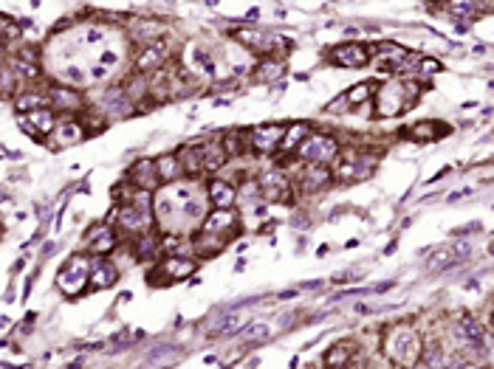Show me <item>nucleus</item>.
Returning <instances> with one entry per match:
<instances>
[{"mask_svg": "<svg viewBox=\"0 0 494 369\" xmlns=\"http://www.w3.org/2000/svg\"><path fill=\"white\" fill-rule=\"evenodd\" d=\"M421 350L424 347H421L418 333H415L412 327H407V324H396V327H390L384 333V353H387V358L393 361V364H398V366H404V369L418 364Z\"/></svg>", "mask_w": 494, "mask_h": 369, "instance_id": "obj_1", "label": "nucleus"}, {"mask_svg": "<svg viewBox=\"0 0 494 369\" xmlns=\"http://www.w3.org/2000/svg\"><path fill=\"white\" fill-rule=\"evenodd\" d=\"M91 257H82V254H76V257H68V262L63 265L60 276H57V285H60V291H65L68 296H76V294H82L88 291V276H91Z\"/></svg>", "mask_w": 494, "mask_h": 369, "instance_id": "obj_2", "label": "nucleus"}, {"mask_svg": "<svg viewBox=\"0 0 494 369\" xmlns=\"http://www.w3.org/2000/svg\"><path fill=\"white\" fill-rule=\"evenodd\" d=\"M415 93V85L412 82H390L379 91V108L376 113L384 116V119H393V116H401L404 110H409L412 104L407 102L409 96Z\"/></svg>", "mask_w": 494, "mask_h": 369, "instance_id": "obj_3", "label": "nucleus"}, {"mask_svg": "<svg viewBox=\"0 0 494 369\" xmlns=\"http://www.w3.org/2000/svg\"><path fill=\"white\" fill-rule=\"evenodd\" d=\"M300 158H305L308 164H330L336 161V155H339V141L330 139V136H308L297 150H294Z\"/></svg>", "mask_w": 494, "mask_h": 369, "instance_id": "obj_4", "label": "nucleus"}, {"mask_svg": "<svg viewBox=\"0 0 494 369\" xmlns=\"http://www.w3.org/2000/svg\"><path fill=\"white\" fill-rule=\"evenodd\" d=\"M282 136H285V124H260L246 136V144L254 152H274L280 150Z\"/></svg>", "mask_w": 494, "mask_h": 369, "instance_id": "obj_5", "label": "nucleus"}, {"mask_svg": "<svg viewBox=\"0 0 494 369\" xmlns=\"http://www.w3.org/2000/svg\"><path fill=\"white\" fill-rule=\"evenodd\" d=\"M238 231V215L232 209H215L203 217L201 223V234H215V237H229Z\"/></svg>", "mask_w": 494, "mask_h": 369, "instance_id": "obj_6", "label": "nucleus"}, {"mask_svg": "<svg viewBox=\"0 0 494 369\" xmlns=\"http://www.w3.org/2000/svg\"><path fill=\"white\" fill-rule=\"evenodd\" d=\"M330 60L342 68H365L370 62V54H368V45L361 43H342L330 51Z\"/></svg>", "mask_w": 494, "mask_h": 369, "instance_id": "obj_7", "label": "nucleus"}, {"mask_svg": "<svg viewBox=\"0 0 494 369\" xmlns=\"http://www.w3.org/2000/svg\"><path fill=\"white\" fill-rule=\"evenodd\" d=\"M119 226L124 228V231H144L147 226H150V209L142 203V206H136V198L133 200H127L122 209H119Z\"/></svg>", "mask_w": 494, "mask_h": 369, "instance_id": "obj_8", "label": "nucleus"}, {"mask_svg": "<svg viewBox=\"0 0 494 369\" xmlns=\"http://www.w3.org/2000/svg\"><path fill=\"white\" fill-rule=\"evenodd\" d=\"M116 279H119V271H116L113 262H108V259H93L91 262V276H88L91 291H105V287L116 285Z\"/></svg>", "mask_w": 494, "mask_h": 369, "instance_id": "obj_9", "label": "nucleus"}, {"mask_svg": "<svg viewBox=\"0 0 494 369\" xmlns=\"http://www.w3.org/2000/svg\"><path fill=\"white\" fill-rule=\"evenodd\" d=\"M330 180H333V175H330L328 167H322V164H308V167H302V175H300V189H302V192L325 189Z\"/></svg>", "mask_w": 494, "mask_h": 369, "instance_id": "obj_10", "label": "nucleus"}, {"mask_svg": "<svg viewBox=\"0 0 494 369\" xmlns=\"http://www.w3.org/2000/svg\"><path fill=\"white\" fill-rule=\"evenodd\" d=\"M155 274H161L167 282H178V279L195 274V259H187V257H167Z\"/></svg>", "mask_w": 494, "mask_h": 369, "instance_id": "obj_11", "label": "nucleus"}, {"mask_svg": "<svg viewBox=\"0 0 494 369\" xmlns=\"http://www.w3.org/2000/svg\"><path fill=\"white\" fill-rule=\"evenodd\" d=\"M82 136H85V127L80 121L68 119V121H57L54 133H51L48 139H51V144H54V147H71L76 141H82Z\"/></svg>", "mask_w": 494, "mask_h": 369, "instance_id": "obj_12", "label": "nucleus"}, {"mask_svg": "<svg viewBox=\"0 0 494 369\" xmlns=\"http://www.w3.org/2000/svg\"><path fill=\"white\" fill-rule=\"evenodd\" d=\"M206 200H210L215 209H232L238 200V189L226 180H212L210 187H206Z\"/></svg>", "mask_w": 494, "mask_h": 369, "instance_id": "obj_13", "label": "nucleus"}, {"mask_svg": "<svg viewBox=\"0 0 494 369\" xmlns=\"http://www.w3.org/2000/svg\"><path fill=\"white\" fill-rule=\"evenodd\" d=\"M23 119H25V124H29V127L34 130V133H37V139H40V141H43L45 136L54 133V127H57V116H54V110H51V108L32 110V113H25Z\"/></svg>", "mask_w": 494, "mask_h": 369, "instance_id": "obj_14", "label": "nucleus"}, {"mask_svg": "<svg viewBox=\"0 0 494 369\" xmlns=\"http://www.w3.org/2000/svg\"><path fill=\"white\" fill-rule=\"evenodd\" d=\"M130 178H133V187L142 189V192H153V189L161 187L159 175H155V161H139V164H133V169H130Z\"/></svg>", "mask_w": 494, "mask_h": 369, "instance_id": "obj_15", "label": "nucleus"}, {"mask_svg": "<svg viewBox=\"0 0 494 369\" xmlns=\"http://www.w3.org/2000/svg\"><path fill=\"white\" fill-rule=\"evenodd\" d=\"M88 246H91V254H108L116 248V231L108 228V223L96 226L93 231H88Z\"/></svg>", "mask_w": 494, "mask_h": 369, "instance_id": "obj_16", "label": "nucleus"}, {"mask_svg": "<svg viewBox=\"0 0 494 369\" xmlns=\"http://www.w3.org/2000/svg\"><path fill=\"white\" fill-rule=\"evenodd\" d=\"M226 150H223V141H206L201 147V161H203V169L206 172H215L226 164Z\"/></svg>", "mask_w": 494, "mask_h": 369, "instance_id": "obj_17", "label": "nucleus"}, {"mask_svg": "<svg viewBox=\"0 0 494 369\" xmlns=\"http://www.w3.org/2000/svg\"><path fill=\"white\" fill-rule=\"evenodd\" d=\"M51 102H54V108H60V110H68V113H76L82 108V96L76 93V91H71V88H51Z\"/></svg>", "mask_w": 494, "mask_h": 369, "instance_id": "obj_18", "label": "nucleus"}, {"mask_svg": "<svg viewBox=\"0 0 494 369\" xmlns=\"http://www.w3.org/2000/svg\"><path fill=\"white\" fill-rule=\"evenodd\" d=\"M285 189H291L289 180H285L280 172H271V175L263 178V183H260V198H266V200H282V198H285Z\"/></svg>", "mask_w": 494, "mask_h": 369, "instance_id": "obj_19", "label": "nucleus"}, {"mask_svg": "<svg viewBox=\"0 0 494 369\" xmlns=\"http://www.w3.org/2000/svg\"><path fill=\"white\" fill-rule=\"evenodd\" d=\"M155 175H159V183H175L181 175V164H178V155L170 152V155H161L159 161H155Z\"/></svg>", "mask_w": 494, "mask_h": 369, "instance_id": "obj_20", "label": "nucleus"}, {"mask_svg": "<svg viewBox=\"0 0 494 369\" xmlns=\"http://www.w3.org/2000/svg\"><path fill=\"white\" fill-rule=\"evenodd\" d=\"M404 136H409L412 141H435L447 136V127H440L438 121H418L412 130H404Z\"/></svg>", "mask_w": 494, "mask_h": 369, "instance_id": "obj_21", "label": "nucleus"}, {"mask_svg": "<svg viewBox=\"0 0 494 369\" xmlns=\"http://www.w3.org/2000/svg\"><path fill=\"white\" fill-rule=\"evenodd\" d=\"M161 62H164L161 48H159V45H147V48L142 51V54L136 57V71L147 76V73H155V71H159V65H161Z\"/></svg>", "mask_w": 494, "mask_h": 369, "instance_id": "obj_22", "label": "nucleus"}, {"mask_svg": "<svg viewBox=\"0 0 494 369\" xmlns=\"http://www.w3.org/2000/svg\"><path fill=\"white\" fill-rule=\"evenodd\" d=\"M311 136V127L302 121V124H297V127H285V136H282V141H280V147L285 150V152H291V150H297L305 139Z\"/></svg>", "mask_w": 494, "mask_h": 369, "instance_id": "obj_23", "label": "nucleus"}, {"mask_svg": "<svg viewBox=\"0 0 494 369\" xmlns=\"http://www.w3.org/2000/svg\"><path fill=\"white\" fill-rule=\"evenodd\" d=\"M353 358V344L345 341V344H336L325 353V366L328 369H336V366H348V361Z\"/></svg>", "mask_w": 494, "mask_h": 369, "instance_id": "obj_24", "label": "nucleus"}, {"mask_svg": "<svg viewBox=\"0 0 494 369\" xmlns=\"http://www.w3.org/2000/svg\"><path fill=\"white\" fill-rule=\"evenodd\" d=\"M178 164H181V172H184V175H198L203 169L201 150L198 147H187L184 152H178Z\"/></svg>", "mask_w": 494, "mask_h": 369, "instance_id": "obj_25", "label": "nucleus"}, {"mask_svg": "<svg viewBox=\"0 0 494 369\" xmlns=\"http://www.w3.org/2000/svg\"><path fill=\"white\" fill-rule=\"evenodd\" d=\"M246 324H249V322H246V316H243V313L229 310V313H226V319H223L212 333H215V335H232V333H240Z\"/></svg>", "mask_w": 494, "mask_h": 369, "instance_id": "obj_26", "label": "nucleus"}, {"mask_svg": "<svg viewBox=\"0 0 494 369\" xmlns=\"http://www.w3.org/2000/svg\"><path fill=\"white\" fill-rule=\"evenodd\" d=\"M9 71L14 73V79H37V76H40V68H37L34 62H25V60H20V57H14V60L9 62Z\"/></svg>", "mask_w": 494, "mask_h": 369, "instance_id": "obj_27", "label": "nucleus"}, {"mask_svg": "<svg viewBox=\"0 0 494 369\" xmlns=\"http://www.w3.org/2000/svg\"><path fill=\"white\" fill-rule=\"evenodd\" d=\"M136 257H139V259L159 257V240H155L153 234H142L139 243H136Z\"/></svg>", "mask_w": 494, "mask_h": 369, "instance_id": "obj_28", "label": "nucleus"}, {"mask_svg": "<svg viewBox=\"0 0 494 369\" xmlns=\"http://www.w3.org/2000/svg\"><path fill=\"white\" fill-rule=\"evenodd\" d=\"M370 93H373V82H361V85L350 88V91L345 93V102H348V108H356V104L368 102V96H370Z\"/></svg>", "mask_w": 494, "mask_h": 369, "instance_id": "obj_29", "label": "nucleus"}, {"mask_svg": "<svg viewBox=\"0 0 494 369\" xmlns=\"http://www.w3.org/2000/svg\"><path fill=\"white\" fill-rule=\"evenodd\" d=\"M269 324L266 322H251L249 327H243V335H246V341L249 344H257V341H266L269 338Z\"/></svg>", "mask_w": 494, "mask_h": 369, "instance_id": "obj_30", "label": "nucleus"}, {"mask_svg": "<svg viewBox=\"0 0 494 369\" xmlns=\"http://www.w3.org/2000/svg\"><path fill=\"white\" fill-rule=\"evenodd\" d=\"M40 108H45V99L37 96V93H25V96L17 99V110H20L23 116L32 113V110H40Z\"/></svg>", "mask_w": 494, "mask_h": 369, "instance_id": "obj_31", "label": "nucleus"}, {"mask_svg": "<svg viewBox=\"0 0 494 369\" xmlns=\"http://www.w3.org/2000/svg\"><path fill=\"white\" fill-rule=\"evenodd\" d=\"M254 73H257V79H260V82H271V79H277V76L282 73V65H280V62H271V60H266V62L260 65Z\"/></svg>", "mask_w": 494, "mask_h": 369, "instance_id": "obj_32", "label": "nucleus"}, {"mask_svg": "<svg viewBox=\"0 0 494 369\" xmlns=\"http://www.w3.org/2000/svg\"><path fill=\"white\" fill-rule=\"evenodd\" d=\"M449 265H452L449 248H440V251H435V257L427 262V268H429V271H440V268H449Z\"/></svg>", "mask_w": 494, "mask_h": 369, "instance_id": "obj_33", "label": "nucleus"}, {"mask_svg": "<svg viewBox=\"0 0 494 369\" xmlns=\"http://www.w3.org/2000/svg\"><path fill=\"white\" fill-rule=\"evenodd\" d=\"M472 251H475V246H472V243H466V240H458L455 246H449V257H452V262H455V259H469V257H472Z\"/></svg>", "mask_w": 494, "mask_h": 369, "instance_id": "obj_34", "label": "nucleus"}, {"mask_svg": "<svg viewBox=\"0 0 494 369\" xmlns=\"http://www.w3.org/2000/svg\"><path fill=\"white\" fill-rule=\"evenodd\" d=\"M14 85H17L14 73H12L9 68H3V71H0V93H12V91H14Z\"/></svg>", "mask_w": 494, "mask_h": 369, "instance_id": "obj_35", "label": "nucleus"}, {"mask_svg": "<svg viewBox=\"0 0 494 369\" xmlns=\"http://www.w3.org/2000/svg\"><path fill=\"white\" fill-rule=\"evenodd\" d=\"M438 71H440V62H438V60H421V62H418V73H421V76L438 73Z\"/></svg>", "mask_w": 494, "mask_h": 369, "instance_id": "obj_36", "label": "nucleus"}, {"mask_svg": "<svg viewBox=\"0 0 494 369\" xmlns=\"http://www.w3.org/2000/svg\"><path fill=\"white\" fill-rule=\"evenodd\" d=\"M65 79H68L71 85H82V82H85V73H82L80 68H68V71H65Z\"/></svg>", "mask_w": 494, "mask_h": 369, "instance_id": "obj_37", "label": "nucleus"}, {"mask_svg": "<svg viewBox=\"0 0 494 369\" xmlns=\"http://www.w3.org/2000/svg\"><path fill=\"white\" fill-rule=\"evenodd\" d=\"M469 231H480V223H469V226H463V228H455L452 234H455L458 240H460V237H466V234H469Z\"/></svg>", "mask_w": 494, "mask_h": 369, "instance_id": "obj_38", "label": "nucleus"}, {"mask_svg": "<svg viewBox=\"0 0 494 369\" xmlns=\"http://www.w3.org/2000/svg\"><path fill=\"white\" fill-rule=\"evenodd\" d=\"M102 40H105V32H102V29H91L85 34V43H102Z\"/></svg>", "mask_w": 494, "mask_h": 369, "instance_id": "obj_39", "label": "nucleus"}, {"mask_svg": "<svg viewBox=\"0 0 494 369\" xmlns=\"http://www.w3.org/2000/svg\"><path fill=\"white\" fill-rule=\"evenodd\" d=\"M116 62H119L116 51H102V65H116Z\"/></svg>", "mask_w": 494, "mask_h": 369, "instance_id": "obj_40", "label": "nucleus"}, {"mask_svg": "<svg viewBox=\"0 0 494 369\" xmlns=\"http://www.w3.org/2000/svg\"><path fill=\"white\" fill-rule=\"evenodd\" d=\"M475 189H460V192H455V195H449V200L455 203V200H463V198H469Z\"/></svg>", "mask_w": 494, "mask_h": 369, "instance_id": "obj_41", "label": "nucleus"}, {"mask_svg": "<svg viewBox=\"0 0 494 369\" xmlns=\"http://www.w3.org/2000/svg\"><path fill=\"white\" fill-rule=\"evenodd\" d=\"M3 48H6V45H3V43H0V54H3Z\"/></svg>", "mask_w": 494, "mask_h": 369, "instance_id": "obj_42", "label": "nucleus"}, {"mask_svg": "<svg viewBox=\"0 0 494 369\" xmlns=\"http://www.w3.org/2000/svg\"><path fill=\"white\" fill-rule=\"evenodd\" d=\"M0 237H3V223H0Z\"/></svg>", "mask_w": 494, "mask_h": 369, "instance_id": "obj_43", "label": "nucleus"}]
</instances>
